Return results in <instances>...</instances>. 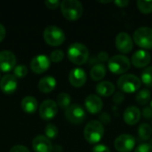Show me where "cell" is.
<instances>
[{
  "instance_id": "obj_42",
  "label": "cell",
  "mask_w": 152,
  "mask_h": 152,
  "mask_svg": "<svg viewBox=\"0 0 152 152\" xmlns=\"http://www.w3.org/2000/svg\"><path fill=\"white\" fill-rule=\"evenodd\" d=\"M111 1L109 0V1H100V3H102V4H107V3H110Z\"/></svg>"
},
{
  "instance_id": "obj_24",
  "label": "cell",
  "mask_w": 152,
  "mask_h": 152,
  "mask_svg": "<svg viewBox=\"0 0 152 152\" xmlns=\"http://www.w3.org/2000/svg\"><path fill=\"white\" fill-rule=\"evenodd\" d=\"M137 133L142 141H148L152 135V127L147 123H142L139 126Z\"/></svg>"
},
{
  "instance_id": "obj_14",
  "label": "cell",
  "mask_w": 152,
  "mask_h": 152,
  "mask_svg": "<svg viewBox=\"0 0 152 152\" xmlns=\"http://www.w3.org/2000/svg\"><path fill=\"white\" fill-rule=\"evenodd\" d=\"M85 106L91 114H98L102 110L103 102L100 96L96 94H90L85 100Z\"/></svg>"
},
{
  "instance_id": "obj_26",
  "label": "cell",
  "mask_w": 152,
  "mask_h": 152,
  "mask_svg": "<svg viewBox=\"0 0 152 152\" xmlns=\"http://www.w3.org/2000/svg\"><path fill=\"white\" fill-rule=\"evenodd\" d=\"M141 81L147 87H152V66L145 68L142 71Z\"/></svg>"
},
{
  "instance_id": "obj_1",
  "label": "cell",
  "mask_w": 152,
  "mask_h": 152,
  "mask_svg": "<svg viewBox=\"0 0 152 152\" xmlns=\"http://www.w3.org/2000/svg\"><path fill=\"white\" fill-rule=\"evenodd\" d=\"M69 60L76 65H84L89 58L87 47L82 43L76 42L69 46L68 49Z\"/></svg>"
},
{
  "instance_id": "obj_28",
  "label": "cell",
  "mask_w": 152,
  "mask_h": 152,
  "mask_svg": "<svg viewBox=\"0 0 152 152\" xmlns=\"http://www.w3.org/2000/svg\"><path fill=\"white\" fill-rule=\"evenodd\" d=\"M136 4L139 11L144 14H149L152 12V0L151 1L138 0Z\"/></svg>"
},
{
  "instance_id": "obj_17",
  "label": "cell",
  "mask_w": 152,
  "mask_h": 152,
  "mask_svg": "<svg viewBox=\"0 0 152 152\" xmlns=\"http://www.w3.org/2000/svg\"><path fill=\"white\" fill-rule=\"evenodd\" d=\"M17 78L12 74L4 75L0 80V89L4 94H13L17 88Z\"/></svg>"
},
{
  "instance_id": "obj_33",
  "label": "cell",
  "mask_w": 152,
  "mask_h": 152,
  "mask_svg": "<svg viewBox=\"0 0 152 152\" xmlns=\"http://www.w3.org/2000/svg\"><path fill=\"white\" fill-rule=\"evenodd\" d=\"M61 3L58 0H47L45 1V5L49 9H56L59 6H61Z\"/></svg>"
},
{
  "instance_id": "obj_36",
  "label": "cell",
  "mask_w": 152,
  "mask_h": 152,
  "mask_svg": "<svg viewBox=\"0 0 152 152\" xmlns=\"http://www.w3.org/2000/svg\"><path fill=\"white\" fill-rule=\"evenodd\" d=\"M99 118H100V122L102 124H109V123H110V120H111L110 116L108 113H106V112L102 113L99 116Z\"/></svg>"
},
{
  "instance_id": "obj_31",
  "label": "cell",
  "mask_w": 152,
  "mask_h": 152,
  "mask_svg": "<svg viewBox=\"0 0 152 152\" xmlns=\"http://www.w3.org/2000/svg\"><path fill=\"white\" fill-rule=\"evenodd\" d=\"M63 58H64V53L61 50L57 49V50H54L51 53L49 59L53 62H60L63 60Z\"/></svg>"
},
{
  "instance_id": "obj_13",
  "label": "cell",
  "mask_w": 152,
  "mask_h": 152,
  "mask_svg": "<svg viewBox=\"0 0 152 152\" xmlns=\"http://www.w3.org/2000/svg\"><path fill=\"white\" fill-rule=\"evenodd\" d=\"M50 67V59L44 54L34 57L30 62V69L34 73L42 74L45 72Z\"/></svg>"
},
{
  "instance_id": "obj_5",
  "label": "cell",
  "mask_w": 152,
  "mask_h": 152,
  "mask_svg": "<svg viewBox=\"0 0 152 152\" xmlns=\"http://www.w3.org/2000/svg\"><path fill=\"white\" fill-rule=\"evenodd\" d=\"M131 67V61L128 57L117 54L111 57L108 61V68L113 73L117 75H121L129 70Z\"/></svg>"
},
{
  "instance_id": "obj_19",
  "label": "cell",
  "mask_w": 152,
  "mask_h": 152,
  "mask_svg": "<svg viewBox=\"0 0 152 152\" xmlns=\"http://www.w3.org/2000/svg\"><path fill=\"white\" fill-rule=\"evenodd\" d=\"M141 117H142V112L139 110V108L135 106H130L126 108L123 115L124 121L129 126H134L137 124L140 121Z\"/></svg>"
},
{
  "instance_id": "obj_32",
  "label": "cell",
  "mask_w": 152,
  "mask_h": 152,
  "mask_svg": "<svg viewBox=\"0 0 152 152\" xmlns=\"http://www.w3.org/2000/svg\"><path fill=\"white\" fill-rule=\"evenodd\" d=\"M134 152H152V145L149 143H142L140 144Z\"/></svg>"
},
{
  "instance_id": "obj_39",
  "label": "cell",
  "mask_w": 152,
  "mask_h": 152,
  "mask_svg": "<svg viewBox=\"0 0 152 152\" xmlns=\"http://www.w3.org/2000/svg\"><path fill=\"white\" fill-rule=\"evenodd\" d=\"M97 57H98V60H99L100 61H102V62H105V61H109V59H110L109 54H108L106 52H100V53H98Z\"/></svg>"
},
{
  "instance_id": "obj_11",
  "label": "cell",
  "mask_w": 152,
  "mask_h": 152,
  "mask_svg": "<svg viewBox=\"0 0 152 152\" xmlns=\"http://www.w3.org/2000/svg\"><path fill=\"white\" fill-rule=\"evenodd\" d=\"M58 112V106L53 100L44 101L39 107V116L42 119L48 121L53 119Z\"/></svg>"
},
{
  "instance_id": "obj_6",
  "label": "cell",
  "mask_w": 152,
  "mask_h": 152,
  "mask_svg": "<svg viewBox=\"0 0 152 152\" xmlns=\"http://www.w3.org/2000/svg\"><path fill=\"white\" fill-rule=\"evenodd\" d=\"M44 39L51 46H59L65 41V34L57 26H48L44 30Z\"/></svg>"
},
{
  "instance_id": "obj_21",
  "label": "cell",
  "mask_w": 152,
  "mask_h": 152,
  "mask_svg": "<svg viewBox=\"0 0 152 152\" xmlns=\"http://www.w3.org/2000/svg\"><path fill=\"white\" fill-rule=\"evenodd\" d=\"M56 80L53 77L51 76H47L43 78H41L38 82V89L40 92L45 93V94H48L50 92H52L55 86H56Z\"/></svg>"
},
{
  "instance_id": "obj_18",
  "label": "cell",
  "mask_w": 152,
  "mask_h": 152,
  "mask_svg": "<svg viewBox=\"0 0 152 152\" xmlns=\"http://www.w3.org/2000/svg\"><path fill=\"white\" fill-rule=\"evenodd\" d=\"M32 148L35 152H52L53 145L50 140L45 135H37L33 139Z\"/></svg>"
},
{
  "instance_id": "obj_30",
  "label": "cell",
  "mask_w": 152,
  "mask_h": 152,
  "mask_svg": "<svg viewBox=\"0 0 152 152\" xmlns=\"http://www.w3.org/2000/svg\"><path fill=\"white\" fill-rule=\"evenodd\" d=\"M27 73H28V68L23 64L15 66V68L13 69V76L16 78H23L24 77H26Z\"/></svg>"
},
{
  "instance_id": "obj_22",
  "label": "cell",
  "mask_w": 152,
  "mask_h": 152,
  "mask_svg": "<svg viewBox=\"0 0 152 152\" xmlns=\"http://www.w3.org/2000/svg\"><path fill=\"white\" fill-rule=\"evenodd\" d=\"M21 109L28 114H33L37 109V101L32 96H26L21 101Z\"/></svg>"
},
{
  "instance_id": "obj_27",
  "label": "cell",
  "mask_w": 152,
  "mask_h": 152,
  "mask_svg": "<svg viewBox=\"0 0 152 152\" xmlns=\"http://www.w3.org/2000/svg\"><path fill=\"white\" fill-rule=\"evenodd\" d=\"M70 102H71V97L69 94L67 93H61L57 96L56 99V104L57 106L62 108V109H67L68 107L70 106Z\"/></svg>"
},
{
  "instance_id": "obj_3",
  "label": "cell",
  "mask_w": 152,
  "mask_h": 152,
  "mask_svg": "<svg viewBox=\"0 0 152 152\" xmlns=\"http://www.w3.org/2000/svg\"><path fill=\"white\" fill-rule=\"evenodd\" d=\"M104 134L103 125L97 120H92L88 122L84 130V137L86 141L91 144L99 142Z\"/></svg>"
},
{
  "instance_id": "obj_43",
  "label": "cell",
  "mask_w": 152,
  "mask_h": 152,
  "mask_svg": "<svg viewBox=\"0 0 152 152\" xmlns=\"http://www.w3.org/2000/svg\"><path fill=\"white\" fill-rule=\"evenodd\" d=\"M151 109H152V101L151 102Z\"/></svg>"
},
{
  "instance_id": "obj_20",
  "label": "cell",
  "mask_w": 152,
  "mask_h": 152,
  "mask_svg": "<svg viewBox=\"0 0 152 152\" xmlns=\"http://www.w3.org/2000/svg\"><path fill=\"white\" fill-rule=\"evenodd\" d=\"M115 86L110 81H102L96 86V93L102 97L110 96L115 93Z\"/></svg>"
},
{
  "instance_id": "obj_12",
  "label": "cell",
  "mask_w": 152,
  "mask_h": 152,
  "mask_svg": "<svg viewBox=\"0 0 152 152\" xmlns=\"http://www.w3.org/2000/svg\"><path fill=\"white\" fill-rule=\"evenodd\" d=\"M16 57L13 53L8 50L0 52V70L2 72H9L15 68Z\"/></svg>"
},
{
  "instance_id": "obj_9",
  "label": "cell",
  "mask_w": 152,
  "mask_h": 152,
  "mask_svg": "<svg viewBox=\"0 0 152 152\" xmlns=\"http://www.w3.org/2000/svg\"><path fill=\"white\" fill-rule=\"evenodd\" d=\"M65 116L68 121L72 124H81L86 119V112L79 104H71L66 109Z\"/></svg>"
},
{
  "instance_id": "obj_25",
  "label": "cell",
  "mask_w": 152,
  "mask_h": 152,
  "mask_svg": "<svg viewBox=\"0 0 152 152\" xmlns=\"http://www.w3.org/2000/svg\"><path fill=\"white\" fill-rule=\"evenodd\" d=\"M151 94L149 89H142L141 91H139L136 94V102L140 105H145L147 104L150 100H151Z\"/></svg>"
},
{
  "instance_id": "obj_4",
  "label": "cell",
  "mask_w": 152,
  "mask_h": 152,
  "mask_svg": "<svg viewBox=\"0 0 152 152\" xmlns=\"http://www.w3.org/2000/svg\"><path fill=\"white\" fill-rule=\"evenodd\" d=\"M142 86L141 79L134 74H124L118 80V87L122 93L132 94L137 92Z\"/></svg>"
},
{
  "instance_id": "obj_40",
  "label": "cell",
  "mask_w": 152,
  "mask_h": 152,
  "mask_svg": "<svg viewBox=\"0 0 152 152\" xmlns=\"http://www.w3.org/2000/svg\"><path fill=\"white\" fill-rule=\"evenodd\" d=\"M114 3H115V4H117L120 8L126 7L129 4V1H127V0H117Z\"/></svg>"
},
{
  "instance_id": "obj_23",
  "label": "cell",
  "mask_w": 152,
  "mask_h": 152,
  "mask_svg": "<svg viewBox=\"0 0 152 152\" xmlns=\"http://www.w3.org/2000/svg\"><path fill=\"white\" fill-rule=\"evenodd\" d=\"M106 68L102 63L94 64L90 70V77L94 81H100L106 76Z\"/></svg>"
},
{
  "instance_id": "obj_37",
  "label": "cell",
  "mask_w": 152,
  "mask_h": 152,
  "mask_svg": "<svg viewBox=\"0 0 152 152\" xmlns=\"http://www.w3.org/2000/svg\"><path fill=\"white\" fill-rule=\"evenodd\" d=\"M93 152H110V150L103 144L95 145L93 149Z\"/></svg>"
},
{
  "instance_id": "obj_7",
  "label": "cell",
  "mask_w": 152,
  "mask_h": 152,
  "mask_svg": "<svg viewBox=\"0 0 152 152\" xmlns=\"http://www.w3.org/2000/svg\"><path fill=\"white\" fill-rule=\"evenodd\" d=\"M134 42L143 49H152V28L150 27H140L133 35Z\"/></svg>"
},
{
  "instance_id": "obj_15",
  "label": "cell",
  "mask_w": 152,
  "mask_h": 152,
  "mask_svg": "<svg viewBox=\"0 0 152 152\" xmlns=\"http://www.w3.org/2000/svg\"><path fill=\"white\" fill-rule=\"evenodd\" d=\"M151 61V57L149 52L145 50H138L136 51L132 58H131V62L132 64L139 69L145 68L147 67Z\"/></svg>"
},
{
  "instance_id": "obj_34",
  "label": "cell",
  "mask_w": 152,
  "mask_h": 152,
  "mask_svg": "<svg viewBox=\"0 0 152 152\" xmlns=\"http://www.w3.org/2000/svg\"><path fill=\"white\" fill-rule=\"evenodd\" d=\"M142 116L146 118V119H151L152 118V109L151 106L144 107L142 111Z\"/></svg>"
},
{
  "instance_id": "obj_2",
  "label": "cell",
  "mask_w": 152,
  "mask_h": 152,
  "mask_svg": "<svg viewBox=\"0 0 152 152\" xmlns=\"http://www.w3.org/2000/svg\"><path fill=\"white\" fill-rule=\"evenodd\" d=\"M61 11L67 20L74 21L81 18L83 5L77 0H63L61 3Z\"/></svg>"
},
{
  "instance_id": "obj_38",
  "label": "cell",
  "mask_w": 152,
  "mask_h": 152,
  "mask_svg": "<svg viewBox=\"0 0 152 152\" xmlns=\"http://www.w3.org/2000/svg\"><path fill=\"white\" fill-rule=\"evenodd\" d=\"M10 152H29V151L25 146H22V145H15V146H13L10 150Z\"/></svg>"
},
{
  "instance_id": "obj_8",
  "label": "cell",
  "mask_w": 152,
  "mask_h": 152,
  "mask_svg": "<svg viewBox=\"0 0 152 152\" xmlns=\"http://www.w3.org/2000/svg\"><path fill=\"white\" fill-rule=\"evenodd\" d=\"M135 138L128 134H120L114 142V148L118 152H131L135 147Z\"/></svg>"
},
{
  "instance_id": "obj_35",
  "label": "cell",
  "mask_w": 152,
  "mask_h": 152,
  "mask_svg": "<svg viewBox=\"0 0 152 152\" xmlns=\"http://www.w3.org/2000/svg\"><path fill=\"white\" fill-rule=\"evenodd\" d=\"M124 100H125V95L122 92H117L113 96V101L115 103L120 104L124 102Z\"/></svg>"
},
{
  "instance_id": "obj_29",
  "label": "cell",
  "mask_w": 152,
  "mask_h": 152,
  "mask_svg": "<svg viewBox=\"0 0 152 152\" xmlns=\"http://www.w3.org/2000/svg\"><path fill=\"white\" fill-rule=\"evenodd\" d=\"M45 133L48 139H55L59 134V131L56 126L53 124H47L45 129Z\"/></svg>"
},
{
  "instance_id": "obj_41",
  "label": "cell",
  "mask_w": 152,
  "mask_h": 152,
  "mask_svg": "<svg viewBox=\"0 0 152 152\" xmlns=\"http://www.w3.org/2000/svg\"><path fill=\"white\" fill-rule=\"evenodd\" d=\"M5 35H6V30L4 27L0 23V43L4 40V38L5 37Z\"/></svg>"
},
{
  "instance_id": "obj_10",
  "label": "cell",
  "mask_w": 152,
  "mask_h": 152,
  "mask_svg": "<svg viewBox=\"0 0 152 152\" xmlns=\"http://www.w3.org/2000/svg\"><path fill=\"white\" fill-rule=\"evenodd\" d=\"M117 49L122 53H129L134 47V40L126 32H120L117 35L115 39Z\"/></svg>"
},
{
  "instance_id": "obj_16",
  "label": "cell",
  "mask_w": 152,
  "mask_h": 152,
  "mask_svg": "<svg viewBox=\"0 0 152 152\" xmlns=\"http://www.w3.org/2000/svg\"><path fill=\"white\" fill-rule=\"evenodd\" d=\"M86 73L83 69L75 68L69 74V81L74 87H81L86 82Z\"/></svg>"
}]
</instances>
